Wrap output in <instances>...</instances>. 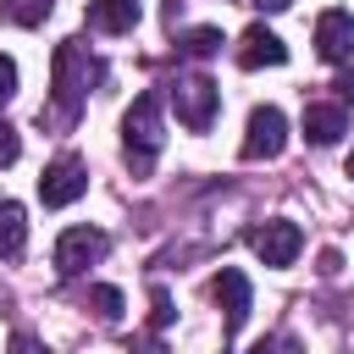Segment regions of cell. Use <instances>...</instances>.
I'll return each mask as SVG.
<instances>
[{
	"label": "cell",
	"instance_id": "5bb4252c",
	"mask_svg": "<svg viewBox=\"0 0 354 354\" xmlns=\"http://www.w3.org/2000/svg\"><path fill=\"white\" fill-rule=\"evenodd\" d=\"M177 50L194 55V61H205V55L221 50V28H188V33H177Z\"/></svg>",
	"mask_w": 354,
	"mask_h": 354
},
{
	"label": "cell",
	"instance_id": "52a82bcc",
	"mask_svg": "<svg viewBox=\"0 0 354 354\" xmlns=\"http://www.w3.org/2000/svg\"><path fill=\"white\" fill-rule=\"evenodd\" d=\"M299 249H304V232H299V221H266L260 232H254V254H260V266H271V271H282V266H293L299 260Z\"/></svg>",
	"mask_w": 354,
	"mask_h": 354
},
{
	"label": "cell",
	"instance_id": "ffe728a7",
	"mask_svg": "<svg viewBox=\"0 0 354 354\" xmlns=\"http://www.w3.org/2000/svg\"><path fill=\"white\" fill-rule=\"evenodd\" d=\"M337 100H343V105H354V72H343V77H337Z\"/></svg>",
	"mask_w": 354,
	"mask_h": 354
},
{
	"label": "cell",
	"instance_id": "e0dca14e",
	"mask_svg": "<svg viewBox=\"0 0 354 354\" xmlns=\"http://www.w3.org/2000/svg\"><path fill=\"white\" fill-rule=\"evenodd\" d=\"M22 155V138H17V127L11 122H0V166H11Z\"/></svg>",
	"mask_w": 354,
	"mask_h": 354
},
{
	"label": "cell",
	"instance_id": "d6986e66",
	"mask_svg": "<svg viewBox=\"0 0 354 354\" xmlns=\"http://www.w3.org/2000/svg\"><path fill=\"white\" fill-rule=\"evenodd\" d=\"M11 94H17V61H11V55H0V105H6Z\"/></svg>",
	"mask_w": 354,
	"mask_h": 354
},
{
	"label": "cell",
	"instance_id": "6da1fadb",
	"mask_svg": "<svg viewBox=\"0 0 354 354\" xmlns=\"http://www.w3.org/2000/svg\"><path fill=\"white\" fill-rule=\"evenodd\" d=\"M160 144H166V116H160V94H138L122 116V155H127V171L133 177H149L155 160H160Z\"/></svg>",
	"mask_w": 354,
	"mask_h": 354
},
{
	"label": "cell",
	"instance_id": "2e32d148",
	"mask_svg": "<svg viewBox=\"0 0 354 354\" xmlns=\"http://www.w3.org/2000/svg\"><path fill=\"white\" fill-rule=\"evenodd\" d=\"M0 6H6V17L22 22V28H33V22L50 17V0H0Z\"/></svg>",
	"mask_w": 354,
	"mask_h": 354
},
{
	"label": "cell",
	"instance_id": "7c38bea8",
	"mask_svg": "<svg viewBox=\"0 0 354 354\" xmlns=\"http://www.w3.org/2000/svg\"><path fill=\"white\" fill-rule=\"evenodd\" d=\"M88 28L94 33H133L138 28V0H88Z\"/></svg>",
	"mask_w": 354,
	"mask_h": 354
},
{
	"label": "cell",
	"instance_id": "7402d4cb",
	"mask_svg": "<svg viewBox=\"0 0 354 354\" xmlns=\"http://www.w3.org/2000/svg\"><path fill=\"white\" fill-rule=\"evenodd\" d=\"M348 177H354V149H348Z\"/></svg>",
	"mask_w": 354,
	"mask_h": 354
},
{
	"label": "cell",
	"instance_id": "ba28073f",
	"mask_svg": "<svg viewBox=\"0 0 354 354\" xmlns=\"http://www.w3.org/2000/svg\"><path fill=\"white\" fill-rule=\"evenodd\" d=\"M210 299L221 304V315H227V343L243 332V321H249V277L238 271V266H221L216 271V282H210Z\"/></svg>",
	"mask_w": 354,
	"mask_h": 354
},
{
	"label": "cell",
	"instance_id": "8fae6325",
	"mask_svg": "<svg viewBox=\"0 0 354 354\" xmlns=\"http://www.w3.org/2000/svg\"><path fill=\"white\" fill-rule=\"evenodd\" d=\"M343 133H348V111H343V105H321V100H310V105H304V138H310L315 149L337 144Z\"/></svg>",
	"mask_w": 354,
	"mask_h": 354
},
{
	"label": "cell",
	"instance_id": "7a4b0ae2",
	"mask_svg": "<svg viewBox=\"0 0 354 354\" xmlns=\"http://www.w3.org/2000/svg\"><path fill=\"white\" fill-rule=\"evenodd\" d=\"M55 122H72L77 116V105H83V88H88V55H83V44L77 39H66V44H55Z\"/></svg>",
	"mask_w": 354,
	"mask_h": 354
},
{
	"label": "cell",
	"instance_id": "3957f363",
	"mask_svg": "<svg viewBox=\"0 0 354 354\" xmlns=\"http://www.w3.org/2000/svg\"><path fill=\"white\" fill-rule=\"evenodd\" d=\"M171 105H177V122H183L188 133H210V122H216V111H221V88L194 72V77H177V83H171Z\"/></svg>",
	"mask_w": 354,
	"mask_h": 354
},
{
	"label": "cell",
	"instance_id": "8992f818",
	"mask_svg": "<svg viewBox=\"0 0 354 354\" xmlns=\"http://www.w3.org/2000/svg\"><path fill=\"white\" fill-rule=\"evenodd\" d=\"M88 194V166L77 160V155H55L50 166H44V177H39V199L50 205V210H61V205H72V199H83Z\"/></svg>",
	"mask_w": 354,
	"mask_h": 354
},
{
	"label": "cell",
	"instance_id": "44dd1931",
	"mask_svg": "<svg viewBox=\"0 0 354 354\" xmlns=\"http://www.w3.org/2000/svg\"><path fill=\"white\" fill-rule=\"evenodd\" d=\"M254 6H260V11H266V17H277V11H288V6H293V0H254Z\"/></svg>",
	"mask_w": 354,
	"mask_h": 354
},
{
	"label": "cell",
	"instance_id": "5b68a950",
	"mask_svg": "<svg viewBox=\"0 0 354 354\" xmlns=\"http://www.w3.org/2000/svg\"><path fill=\"white\" fill-rule=\"evenodd\" d=\"M105 249H111V238H105L100 227H66V232L55 238V271H61V277H83L88 266L105 260Z\"/></svg>",
	"mask_w": 354,
	"mask_h": 354
},
{
	"label": "cell",
	"instance_id": "9c48e42d",
	"mask_svg": "<svg viewBox=\"0 0 354 354\" xmlns=\"http://www.w3.org/2000/svg\"><path fill=\"white\" fill-rule=\"evenodd\" d=\"M315 55L321 61H332V66H343L348 55H354V17L348 11H321L315 17Z\"/></svg>",
	"mask_w": 354,
	"mask_h": 354
},
{
	"label": "cell",
	"instance_id": "4fadbf2b",
	"mask_svg": "<svg viewBox=\"0 0 354 354\" xmlns=\"http://www.w3.org/2000/svg\"><path fill=\"white\" fill-rule=\"evenodd\" d=\"M22 243H28V210L17 199H6L0 205V260H17Z\"/></svg>",
	"mask_w": 354,
	"mask_h": 354
},
{
	"label": "cell",
	"instance_id": "ac0fdd59",
	"mask_svg": "<svg viewBox=\"0 0 354 354\" xmlns=\"http://www.w3.org/2000/svg\"><path fill=\"white\" fill-rule=\"evenodd\" d=\"M149 304H155V310H149V321H155V326H166V321H171V293H166V288H155V293H149Z\"/></svg>",
	"mask_w": 354,
	"mask_h": 354
},
{
	"label": "cell",
	"instance_id": "30bf717a",
	"mask_svg": "<svg viewBox=\"0 0 354 354\" xmlns=\"http://www.w3.org/2000/svg\"><path fill=\"white\" fill-rule=\"evenodd\" d=\"M288 61V44L266 28V22H254L243 39H238V66L243 72H260V66H282Z\"/></svg>",
	"mask_w": 354,
	"mask_h": 354
},
{
	"label": "cell",
	"instance_id": "277c9868",
	"mask_svg": "<svg viewBox=\"0 0 354 354\" xmlns=\"http://www.w3.org/2000/svg\"><path fill=\"white\" fill-rule=\"evenodd\" d=\"M282 149H288V116H282L277 105H254L238 155H243V160H277Z\"/></svg>",
	"mask_w": 354,
	"mask_h": 354
},
{
	"label": "cell",
	"instance_id": "9a60e30c",
	"mask_svg": "<svg viewBox=\"0 0 354 354\" xmlns=\"http://www.w3.org/2000/svg\"><path fill=\"white\" fill-rule=\"evenodd\" d=\"M88 310H94L100 321H116V315H122V288H111V282H94V288H88Z\"/></svg>",
	"mask_w": 354,
	"mask_h": 354
}]
</instances>
